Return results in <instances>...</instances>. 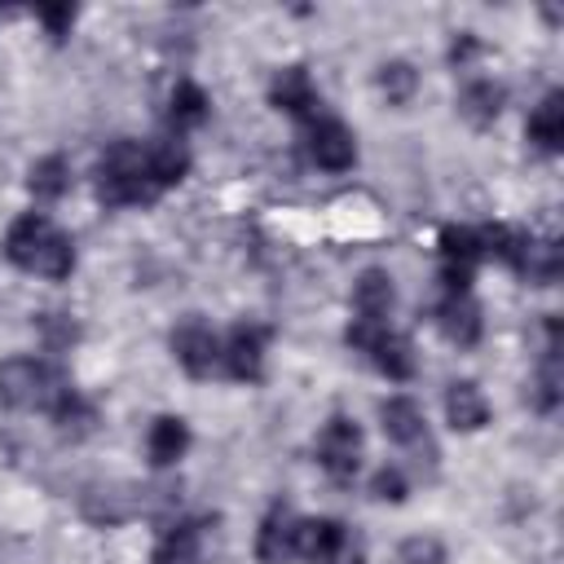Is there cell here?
Listing matches in <instances>:
<instances>
[{"mask_svg":"<svg viewBox=\"0 0 564 564\" xmlns=\"http://www.w3.org/2000/svg\"><path fill=\"white\" fill-rule=\"evenodd\" d=\"M485 260L480 251V229L467 225H445L441 229V278L445 291H471V273Z\"/></svg>","mask_w":564,"mask_h":564,"instance_id":"7","label":"cell"},{"mask_svg":"<svg viewBox=\"0 0 564 564\" xmlns=\"http://www.w3.org/2000/svg\"><path fill=\"white\" fill-rule=\"evenodd\" d=\"M445 419H449L454 432H480V427L489 423V401H485V392H480L471 379L449 383V392H445Z\"/></svg>","mask_w":564,"mask_h":564,"instance_id":"15","label":"cell"},{"mask_svg":"<svg viewBox=\"0 0 564 564\" xmlns=\"http://www.w3.org/2000/svg\"><path fill=\"white\" fill-rule=\"evenodd\" d=\"M370 494H375L379 502H401V498H405V476H401L397 467H379L375 480H370Z\"/></svg>","mask_w":564,"mask_h":564,"instance_id":"28","label":"cell"},{"mask_svg":"<svg viewBox=\"0 0 564 564\" xmlns=\"http://www.w3.org/2000/svg\"><path fill=\"white\" fill-rule=\"evenodd\" d=\"M264 339L269 330L256 322H242L229 330V339L220 344V366L238 379V383H256L264 375Z\"/></svg>","mask_w":564,"mask_h":564,"instance_id":"8","label":"cell"},{"mask_svg":"<svg viewBox=\"0 0 564 564\" xmlns=\"http://www.w3.org/2000/svg\"><path fill=\"white\" fill-rule=\"evenodd\" d=\"M436 326L458 348H471L480 339V304L471 300V291H445V300L436 304Z\"/></svg>","mask_w":564,"mask_h":564,"instance_id":"12","label":"cell"},{"mask_svg":"<svg viewBox=\"0 0 564 564\" xmlns=\"http://www.w3.org/2000/svg\"><path fill=\"white\" fill-rule=\"evenodd\" d=\"M40 22L48 26V35H66L75 26V9L70 4H44L40 9Z\"/></svg>","mask_w":564,"mask_h":564,"instance_id":"29","label":"cell"},{"mask_svg":"<svg viewBox=\"0 0 564 564\" xmlns=\"http://www.w3.org/2000/svg\"><path fill=\"white\" fill-rule=\"evenodd\" d=\"M66 392V379L40 357H4L0 361V401L9 410H53Z\"/></svg>","mask_w":564,"mask_h":564,"instance_id":"3","label":"cell"},{"mask_svg":"<svg viewBox=\"0 0 564 564\" xmlns=\"http://www.w3.org/2000/svg\"><path fill=\"white\" fill-rule=\"evenodd\" d=\"M4 256H9L18 269L40 273V278H53V282L70 278V269H75V242H70L44 212H26V216H18V220L9 225V234H4Z\"/></svg>","mask_w":564,"mask_h":564,"instance_id":"1","label":"cell"},{"mask_svg":"<svg viewBox=\"0 0 564 564\" xmlns=\"http://www.w3.org/2000/svg\"><path fill=\"white\" fill-rule=\"evenodd\" d=\"M520 273H524L533 286H551V282L560 278V247H555V242H538V238H529L524 260H520Z\"/></svg>","mask_w":564,"mask_h":564,"instance_id":"24","label":"cell"},{"mask_svg":"<svg viewBox=\"0 0 564 564\" xmlns=\"http://www.w3.org/2000/svg\"><path fill=\"white\" fill-rule=\"evenodd\" d=\"M352 304H357V317L366 322H383L397 304V286H392V273L388 269H366L352 286Z\"/></svg>","mask_w":564,"mask_h":564,"instance_id":"16","label":"cell"},{"mask_svg":"<svg viewBox=\"0 0 564 564\" xmlns=\"http://www.w3.org/2000/svg\"><path fill=\"white\" fill-rule=\"evenodd\" d=\"M185 449H189V427H185V419L163 414V419H154V423H150L145 454H150V463H154V467H172L176 458H185Z\"/></svg>","mask_w":564,"mask_h":564,"instance_id":"17","label":"cell"},{"mask_svg":"<svg viewBox=\"0 0 564 564\" xmlns=\"http://www.w3.org/2000/svg\"><path fill=\"white\" fill-rule=\"evenodd\" d=\"M317 463L326 467L330 480H352L361 467V427L344 414H335L322 432H317Z\"/></svg>","mask_w":564,"mask_h":564,"instance_id":"6","label":"cell"},{"mask_svg":"<svg viewBox=\"0 0 564 564\" xmlns=\"http://www.w3.org/2000/svg\"><path fill=\"white\" fill-rule=\"evenodd\" d=\"M401 564H445V546L436 538H405L401 542Z\"/></svg>","mask_w":564,"mask_h":564,"instance_id":"27","label":"cell"},{"mask_svg":"<svg viewBox=\"0 0 564 564\" xmlns=\"http://www.w3.org/2000/svg\"><path fill=\"white\" fill-rule=\"evenodd\" d=\"M295 529H300V520H295L286 507H273V511L260 520L256 560H260V564H286V560H295Z\"/></svg>","mask_w":564,"mask_h":564,"instance_id":"13","label":"cell"},{"mask_svg":"<svg viewBox=\"0 0 564 564\" xmlns=\"http://www.w3.org/2000/svg\"><path fill=\"white\" fill-rule=\"evenodd\" d=\"M344 339H348L357 352H366L379 375H388V379H397V383H405V379L414 375V366H419L410 339L397 335L388 322H366V317H357V322L344 330Z\"/></svg>","mask_w":564,"mask_h":564,"instance_id":"4","label":"cell"},{"mask_svg":"<svg viewBox=\"0 0 564 564\" xmlns=\"http://www.w3.org/2000/svg\"><path fill=\"white\" fill-rule=\"evenodd\" d=\"M379 88H383V97L392 106H405L414 97V88H419V70L410 62H383L379 66Z\"/></svg>","mask_w":564,"mask_h":564,"instance_id":"25","label":"cell"},{"mask_svg":"<svg viewBox=\"0 0 564 564\" xmlns=\"http://www.w3.org/2000/svg\"><path fill=\"white\" fill-rule=\"evenodd\" d=\"M172 352L189 379H207L220 366V339L203 322H185L181 330H172Z\"/></svg>","mask_w":564,"mask_h":564,"instance_id":"10","label":"cell"},{"mask_svg":"<svg viewBox=\"0 0 564 564\" xmlns=\"http://www.w3.org/2000/svg\"><path fill=\"white\" fill-rule=\"evenodd\" d=\"M529 141L542 154H555L564 145V93H546L538 110L529 115Z\"/></svg>","mask_w":564,"mask_h":564,"instance_id":"19","label":"cell"},{"mask_svg":"<svg viewBox=\"0 0 564 564\" xmlns=\"http://www.w3.org/2000/svg\"><path fill=\"white\" fill-rule=\"evenodd\" d=\"M269 101H273L278 110H286V115H295V119H313V115L322 110L317 84L308 79L304 66H282V70L273 75V84H269Z\"/></svg>","mask_w":564,"mask_h":564,"instance_id":"11","label":"cell"},{"mask_svg":"<svg viewBox=\"0 0 564 564\" xmlns=\"http://www.w3.org/2000/svg\"><path fill=\"white\" fill-rule=\"evenodd\" d=\"M502 101H507L502 84H494V79H471V84L458 93V115H463L467 123H476V128H489V123L502 115Z\"/></svg>","mask_w":564,"mask_h":564,"instance_id":"18","label":"cell"},{"mask_svg":"<svg viewBox=\"0 0 564 564\" xmlns=\"http://www.w3.org/2000/svg\"><path fill=\"white\" fill-rule=\"evenodd\" d=\"M150 172H154L159 189L176 185V181L189 172V150H185L181 141H159V145H150Z\"/></svg>","mask_w":564,"mask_h":564,"instance_id":"23","label":"cell"},{"mask_svg":"<svg viewBox=\"0 0 564 564\" xmlns=\"http://www.w3.org/2000/svg\"><path fill=\"white\" fill-rule=\"evenodd\" d=\"M26 189L40 198V203H57L66 189H70V163L62 154H44L31 163V176H26Z\"/></svg>","mask_w":564,"mask_h":564,"instance_id":"21","label":"cell"},{"mask_svg":"<svg viewBox=\"0 0 564 564\" xmlns=\"http://www.w3.org/2000/svg\"><path fill=\"white\" fill-rule=\"evenodd\" d=\"M150 564H203V520H176L159 533Z\"/></svg>","mask_w":564,"mask_h":564,"instance_id":"14","label":"cell"},{"mask_svg":"<svg viewBox=\"0 0 564 564\" xmlns=\"http://www.w3.org/2000/svg\"><path fill=\"white\" fill-rule=\"evenodd\" d=\"M308 159L326 172H348L357 163V137L348 132V123L339 119H313L308 128Z\"/></svg>","mask_w":564,"mask_h":564,"instance_id":"9","label":"cell"},{"mask_svg":"<svg viewBox=\"0 0 564 564\" xmlns=\"http://www.w3.org/2000/svg\"><path fill=\"white\" fill-rule=\"evenodd\" d=\"M533 405L542 414H551L560 405V352H546L542 366H538V379H533Z\"/></svg>","mask_w":564,"mask_h":564,"instance_id":"26","label":"cell"},{"mask_svg":"<svg viewBox=\"0 0 564 564\" xmlns=\"http://www.w3.org/2000/svg\"><path fill=\"white\" fill-rule=\"evenodd\" d=\"M476 48H480V44H476L471 35H463V40H454V48H449V62H467Z\"/></svg>","mask_w":564,"mask_h":564,"instance_id":"30","label":"cell"},{"mask_svg":"<svg viewBox=\"0 0 564 564\" xmlns=\"http://www.w3.org/2000/svg\"><path fill=\"white\" fill-rule=\"evenodd\" d=\"M379 423H383V436L392 445H414L423 441V410L410 401V397H388L379 405Z\"/></svg>","mask_w":564,"mask_h":564,"instance_id":"20","label":"cell"},{"mask_svg":"<svg viewBox=\"0 0 564 564\" xmlns=\"http://www.w3.org/2000/svg\"><path fill=\"white\" fill-rule=\"evenodd\" d=\"M295 555H304L308 564H361V542L339 520L317 516V520H300Z\"/></svg>","mask_w":564,"mask_h":564,"instance_id":"5","label":"cell"},{"mask_svg":"<svg viewBox=\"0 0 564 564\" xmlns=\"http://www.w3.org/2000/svg\"><path fill=\"white\" fill-rule=\"evenodd\" d=\"M167 119H172L176 132L198 128V123L207 119V93H203L194 79H181V84L172 88V97H167Z\"/></svg>","mask_w":564,"mask_h":564,"instance_id":"22","label":"cell"},{"mask_svg":"<svg viewBox=\"0 0 564 564\" xmlns=\"http://www.w3.org/2000/svg\"><path fill=\"white\" fill-rule=\"evenodd\" d=\"M97 194L110 207H132V203H154L159 181L150 172V145L137 141H115L101 163H97Z\"/></svg>","mask_w":564,"mask_h":564,"instance_id":"2","label":"cell"}]
</instances>
